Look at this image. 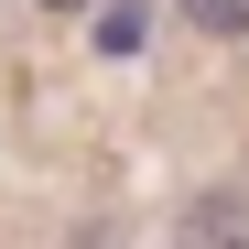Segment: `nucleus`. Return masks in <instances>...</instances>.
Segmentation results:
<instances>
[{
  "label": "nucleus",
  "mask_w": 249,
  "mask_h": 249,
  "mask_svg": "<svg viewBox=\"0 0 249 249\" xmlns=\"http://www.w3.org/2000/svg\"><path fill=\"white\" fill-rule=\"evenodd\" d=\"M174 249H249V195L238 184H206L184 217H174Z\"/></svg>",
  "instance_id": "obj_1"
},
{
  "label": "nucleus",
  "mask_w": 249,
  "mask_h": 249,
  "mask_svg": "<svg viewBox=\"0 0 249 249\" xmlns=\"http://www.w3.org/2000/svg\"><path fill=\"white\" fill-rule=\"evenodd\" d=\"M174 11H184L195 33H217V44H238V33H249V0H174Z\"/></svg>",
  "instance_id": "obj_2"
},
{
  "label": "nucleus",
  "mask_w": 249,
  "mask_h": 249,
  "mask_svg": "<svg viewBox=\"0 0 249 249\" xmlns=\"http://www.w3.org/2000/svg\"><path fill=\"white\" fill-rule=\"evenodd\" d=\"M44 11H98V0H44Z\"/></svg>",
  "instance_id": "obj_3"
},
{
  "label": "nucleus",
  "mask_w": 249,
  "mask_h": 249,
  "mask_svg": "<svg viewBox=\"0 0 249 249\" xmlns=\"http://www.w3.org/2000/svg\"><path fill=\"white\" fill-rule=\"evenodd\" d=\"M76 249H108V238H76Z\"/></svg>",
  "instance_id": "obj_4"
}]
</instances>
